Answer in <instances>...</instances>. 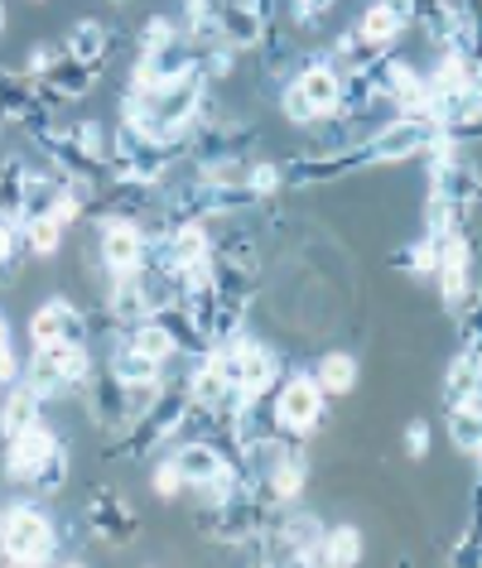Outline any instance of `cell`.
I'll list each match as a JSON object with an SVG mask.
<instances>
[{
	"instance_id": "1",
	"label": "cell",
	"mask_w": 482,
	"mask_h": 568,
	"mask_svg": "<svg viewBox=\"0 0 482 568\" xmlns=\"http://www.w3.org/2000/svg\"><path fill=\"white\" fill-rule=\"evenodd\" d=\"M0 559L10 564H53L59 559V520L34 501L6 506V525H0Z\"/></svg>"
},
{
	"instance_id": "2",
	"label": "cell",
	"mask_w": 482,
	"mask_h": 568,
	"mask_svg": "<svg viewBox=\"0 0 482 568\" xmlns=\"http://www.w3.org/2000/svg\"><path fill=\"white\" fill-rule=\"evenodd\" d=\"M275 429L280 434H290V438H304V434H314L319 424H323V409H329V395H323V386L309 372H294L280 381V390H275Z\"/></svg>"
},
{
	"instance_id": "3",
	"label": "cell",
	"mask_w": 482,
	"mask_h": 568,
	"mask_svg": "<svg viewBox=\"0 0 482 568\" xmlns=\"http://www.w3.org/2000/svg\"><path fill=\"white\" fill-rule=\"evenodd\" d=\"M150 261V232L145 222L135 217H102L97 226V265L111 275H125V270H140Z\"/></svg>"
},
{
	"instance_id": "4",
	"label": "cell",
	"mask_w": 482,
	"mask_h": 568,
	"mask_svg": "<svg viewBox=\"0 0 482 568\" xmlns=\"http://www.w3.org/2000/svg\"><path fill=\"white\" fill-rule=\"evenodd\" d=\"M53 448H59V434L44 419L20 434H6V444H0V473H6V481H16V487H30Z\"/></svg>"
},
{
	"instance_id": "5",
	"label": "cell",
	"mask_w": 482,
	"mask_h": 568,
	"mask_svg": "<svg viewBox=\"0 0 482 568\" xmlns=\"http://www.w3.org/2000/svg\"><path fill=\"white\" fill-rule=\"evenodd\" d=\"M434 280H439V294H444L449 314H459L468 304V294H473V236H468V226H459V232H449L439 241Z\"/></svg>"
},
{
	"instance_id": "6",
	"label": "cell",
	"mask_w": 482,
	"mask_h": 568,
	"mask_svg": "<svg viewBox=\"0 0 482 568\" xmlns=\"http://www.w3.org/2000/svg\"><path fill=\"white\" fill-rule=\"evenodd\" d=\"M92 337V318L82 314L73 300H49L44 308H34L30 318V343L44 347V343H88Z\"/></svg>"
},
{
	"instance_id": "7",
	"label": "cell",
	"mask_w": 482,
	"mask_h": 568,
	"mask_svg": "<svg viewBox=\"0 0 482 568\" xmlns=\"http://www.w3.org/2000/svg\"><path fill=\"white\" fill-rule=\"evenodd\" d=\"M88 530L102 539V545L121 549V545H135L140 516H135V506H131V501H121L117 491H97L92 501H88Z\"/></svg>"
},
{
	"instance_id": "8",
	"label": "cell",
	"mask_w": 482,
	"mask_h": 568,
	"mask_svg": "<svg viewBox=\"0 0 482 568\" xmlns=\"http://www.w3.org/2000/svg\"><path fill=\"white\" fill-rule=\"evenodd\" d=\"M169 458L179 463V473H183V481L198 491V487H208V481H218L222 473H232V458L218 448V438H183V444L169 453Z\"/></svg>"
},
{
	"instance_id": "9",
	"label": "cell",
	"mask_w": 482,
	"mask_h": 568,
	"mask_svg": "<svg viewBox=\"0 0 482 568\" xmlns=\"http://www.w3.org/2000/svg\"><path fill=\"white\" fill-rule=\"evenodd\" d=\"M97 73H102L97 63H78V59H68L63 53V59L34 82H39V92H44L49 106H68V102H82V97L97 88Z\"/></svg>"
},
{
	"instance_id": "10",
	"label": "cell",
	"mask_w": 482,
	"mask_h": 568,
	"mask_svg": "<svg viewBox=\"0 0 482 568\" xmlns=\"http://www.w3.org/2000/svg\"><path fill=\"white\" fill-rule=\"evenodd\" d=\"M275 381H280V357H275L271 347H261V343H251V337H241V376H237L241 405L265 400V395L275 390Z\"/></svg>"
},
{
	"instance_id": "11",
	"label": "cell",
	"mask_w": 482,
	"mask_h": 568,
	"mask_svg": "<svg viewBox=\"0 0 482 568\" xmlns=\"http://www.w3.org/2000/svg\"><path fill=\"white\" fill-rule=\"evenodd\" d=\"M218 34H222V44H232V49H261V39L271 34V20L261 16L257 0H222Z\"/></svg>"
},
{
	"instance_id": "12",
	"label": "cell",
	"mask_w": 482,
	"mask_h": 568,
	"mask_svg": "<svg viewBox=\"0 0 482 568\" xmlns=\"http://www.w3.org/2000/svg\"><path fill=\"white\" fill-rule=\"evenodd\" d=\"M82 395H88V409H92V424L97 429H125L131 424V409H125V386L117 376H111V366L107 372H92V381L82 386Z\"/></svg>"
},
{
	"instance_id": "13",
	"label": "cell",
	"mask_w": 482,
	"mask_h": 568,
	"mask_svg": "<svg viewBox=\"0 0 482 568\" xmlns=\"http://www.w3.org/2000/svg\"><path fill=\"white\" fill-rule=\"evenodd\" d=\"M294 82L304 88V97H309V106H314L319 121L333 116L338 102H343V73H338L333 63H323V59H304V68H300V78Z\"/></svg>"
},
{
	"instance_id": "14",
	"label": "cell",
	"mask_w": 482,
	"mask_h": 568,
	"mask_svg": "<svg viewBox=\"0 0 482 568\" xmlns=\"http://www.w3.org/2000/svg\"><path fill=\"white\" fill-rule=\"evenodd\" d=\"M39 419H44V395H39L24 376H16L6 390H0V429L20 434V429H30V424H39Z\"/></svg>"
},
{
	"instance_id": "15",
	"label": "cell",
	"mask_w": 482,
	"mask_h": 568,
	"mask_svg": "<svg viewBox=\"0 0 482 568\" xmlns=\"http://www.w3.org/2000/svg\"><path fill=\"white\" fill-rule=\"evenodd\" d=\"M154 318H160V328L174 337V347L183 352V357H203V352H212V343H208V333L193 323V314L183 308L179 300H169V304H160L154 308Z\"/></svg>"
},
{
	"instance_id": "16",
	"label": "cell",
	"mask_w": 482,
	"mask_h": 568,
	"mask_svg": "<svg viewBox=\"0 0 482 568\" xmlns=\"http://www.w3.org/2000/svg\"><path fill=\"white\" fill-rule=\"evenodd\" d=\"M63 53H68V59H78V63H97V68H102V59L111 53V30H107L102 20L82 16V20H73V24H68Z\"/></svg>"
},
{
	"instance_id": "17",
	"label": "cell",
	"mask_w": 482,
	"mask_h": 568,
	"mask_svg": "<svg viewBox=\"0 0 482 568\" xmlns=\"http://www.w3.org/2000/svg\"><path fill=\"white\" fill-rule=\"evenodd\" d=\"M314 381L323 386L329 400H338V395H352V390H358V357H352V352H323L319 366H314Z\"/></svg>"
},
{
	"instance_id": "18",
	"label": "cell",
	"mask_w": 482,
	"mask_h": 568,
	"mask_svg": "<svg viewBox=\"0 0 482 568\" xmlns=\"http://www.w3.org/2000/svg\"><path fill=\"white\" fill-rule=\"evenodd\" d=\"M473 395H482V357L459 352L444 372V405H463V400H473Z\"/></svg>"
},
{
	"instance_id": "19",
	"label": "cell",
	"mask_w": 482,
	"mask_h": 568,
	"mask_svg": "<svg viewBox=\"0 0 482 568\" xmlns=\"http://www.w3.org/2000/svg\"><path fill=\"white\" fill-rule=\"evenodd\" d=\"M107 366H111V376H117L121 386H150V381H160V376H164V366H160V362H150L145 352H135L131 343L111 347Z\"/></svg>"
},
{
	"instance_id": "20",
	"label": "cell",
	"mask_w": 482,
	"mask_h": 568,
	"mask_svg": "<svg viewBox=\"0 0 482 568\" xmlns=\"http://www.w3.org/2000/svg\"><path fill=\"white\" fill-rule=\"evenodd\" d=\"M319 564H329V568L362 564V530L358 525H329V530H323V545H319Z\"/></svg>"
},
{
	"instance_id": "21",
	"label": "cell",
	"mask_w": 482,
	"mask_h": 568,
	"mask_svg": "<svg viewBox=\"0 0 482 568\" xmlns=\"http://www.w3.org/2000/svg\"><path fill=\"white\" fill-rule=\"evenodd\" d=\"M391 270L401 275H415V280H430L439 270V241L434 236H420V241H405V246L391 251Z\"/></svg>"
},
{
	"instance_id": "22",
	"label": "cell",
	"mask_w": 482,
	"mask_h": 568,
	"mask_svg": "<svg viewBox=\"0 0 482 568\" xmlns=\"http://www.w3.org/2000/svg\"><path fill=\"white\" fill-rule=\"evenodd\" d=\"M125 343H131L135 352H145L150 362H169V357H179V347H174V337H169L164 328H160V318H140V323H131V328H125Z\"/></svg>"
},
{
	"instance_id": "23",
	"label": "cell",
	"mask_w": 482,
	"mask_h": 568,
	"mask_svg": "<svg viewBox=\"0 0 482 568\" xmlns=\"http://www.w3.org/2000/svg\"><path fill=\"white\" fill-rule=\"evenodd\" d=\"M401 30H405V24L395 20L381 0H376V6H366L362 20H358V39H362V44H372V49H391L395 39H401Z\"/></svg>"
},
{
	"instance_id": "24",
	"label": "cell",
	"mask_w": 482,
	"mask_h": 568,
	"mask_svg": "<svg viewBox=\"0 0 482 568\" xmlns=\"http://www.w3.org/2000/svg\"><path fill=\"white\" fill-rule=\"evenodd\" d=\"M24 174L30 164L20 160L0 164V222H24Z\"/></svg>"
},
{
	"instance_id": "25",
	"label": "cell",
	"mask_w": 482,
	"mask_h": 568,
	"mask_svg": "<svg viewBox=\"0 0 482 568\" xmlns=\"http://www.w3.org/2000/svg\"><path fill=\"white\" fill-rule=\"evenodd\" d=\"M63 232H68V226L44 212V217L24 222V246H30V255H39V261H53V255L63 251Z\"/></svg>"
},
{
	"instance_id": "26",
	"label": "cell",
	"mask_w": 482,
	"mask_h": 568,
	"mask_svg": "<svg viewBox=\"0 0 482 568\" xmlns=\"http://www.w3.org/2000/svg\"><path fill=\"white\" fill-rule=\"evenodd\" d=\"M68 477H73V458H68V448L59 444V448H53L49 458H44V467H39L34 481H30L24 491H34V496H59V491L68 487Z\"/></svg>"
},
{
	"instance_id": "27",
	"label": "cell",
	"mask_w": 482,
	"mask_h": 568,
	"mask_svg": "<svg viewBox=\"0 0 482 568\" xmlns=\"http://www.w3.org/2000/svg\"><path fill=\"white\" fill-rule=\"evenodd\" d=\"M24 222H0V280L16 275V265L24 261Z\"/></svg>"
},
{
	"instance_id": "28",
	"label": "cell",
	"mask_w": 482,
	"mask_h": 568,
	"mask_svg": "<svg viewBox=\"0 0 482 568\" xmlns=\"http://www.w3.org/2000/svg\"><path fill=\"white\" fill-rule=\"evenodd\" d=\"M150 491L160 496V501H174L179 491H189V481H183V473H179V463H174V458H160V463H154Z\"/></svg>"
},
{
	"instance_id": "29",
	"label": "cell",
	"mask_w": 482,
	"mask_h": 568,
	"mask_svg": "<svg viewBox=\"0 0 482 568\" xmlns=\"http://www.w3.org/2000/svg\"><path fill=\"white\" fill-rule=\"evenodd\" d=\"M179 34H183V30H179V24L169 20V16H150L145 30H140V53H160L164 44H174Z\"/></svg>"
},
{
	"instance_id": "30",
	"label": "cell",
	"mask_w": 482,
	"mask_h": 568,
	"mask_svg": "<svg viewBox=\"0 0 482 568\" xmlns=\"http://www.w3.org/2000/svg\"><path fill=\"white\" fill-rule=\"evenodd\" d=\"M247 183H251V193L257 197H271V193H280L285 189V164H247Z\"/></svg>"
},
{
	"instance_id": "31",
	"label": "cell",
	"mask_w": 482,
	"mask_h": 568,
	"mask_svg": "<svg viewBox=\"0 0 482 568\" xmlns=\"http://www.w3.org/2000/svg\"><path fill=\"white\" fill-rule=\"evenodd\" d=\"M280 116H285L290 125H314V121H319V116H314V106H309V97H304L300 82H290V88L280 92Z\"/></svg>"
},
{
	"instance_id": "32",
	"label": "cell",
	"mask_w": 482,
	"mask_h": 568,
	"mask_svg": "<svg viewBox=\"0 0 482 568\" xmlns=\"http://www.w3.org/2000/svg\"><path fill=\"white\" fill-rule=\"evenodd\" d=\"M430 444H434V429H430V419H410L405 424V453L415 463L430 458Z\"/></svg>"
},
{
	"instance_id": "33",
	"label": "cell",
	"mask_w": 482,
	"mask_h": 568,
	"mask_svg": "<svg viewBox=\"0 0 482 568\" xmlns=\"http://www.w3.org/2000/svg\"><path fill=\"white\" fill-rule=\"evenodd\" d=\"M20 376V357H16V343H10V323L0 314V390Z\"/></svg>"
},
{
	"instance_id": "34",
	"label": "cell",
	"mask_w": 482,
	"mask_h": 568,
	"mask_svg": "<svg viewBox=\"0 0 482 568\" xmlns=\"http://www.w3.org/2000/svg\"><path fill=\"white\" fill-rule=\"evenodd\" d=\"M59 59H63V44H34L30 59H24V78H44Z\"/></svg>"
},
{
	"instance_id": "35",
	"label": "cell",
	"mask_w": 482,
	"mask_h": 568,
	"mask_svg": "<svg viewBox=\"0 0 482 568\" xmlns=\"http://www.w3.org/2000/svg\"><path fill=\"white\" fill-rule=\"evenodd\" d=\"M63 131L73 135L82 150H92V154H107V135H102V125H97V121H73V125H63Z\"/></svg>"
},
{
	"instance_id": "36",
	"label": "cell",
	"mask_w": 482,
	"mask_h": 568,
	"mask_svg": "<svg viewBox=\"0 0 482 568\" xmlns=\"http://www.w3.org/2000/svg\"><path fill=\"white\" fill-rule=\"evenodd\" d=\"M381 6H386L401 24H415V16H420V0H381Z\"/></svg>"
},
{
	"instance_id": "37",
	"label": "cell",
	"mask_w": 482,
	"mask_h": 568,
	"mask_svg": "<svg viewBox=\"0 0 482 568\" xmlns=\"http://www.w3.org/2000/svg\"><path fill=\"white\" fill-rule=\"evenodd\" d=\"M10 30V10H6V0H0V34Z\"/></svg>"
},
{
	"instance_id": "38",
	"label": "cell",
	"mask_w": 482,
	"mask_h": 568,
	"mask_svg": "<svg viewBox=\"0 0 482 568\" xmlns=\"http://www.w3.org/2000/svg\"><path fill=\"white\" fill-rule=\"evenodd\" d=\"M473 458H478V463H482V438H478V448H473Z\"/></svg>"
},
{
	"instance_id": "39",
	"label": "cell",
	"mask_w": 482,
	"mask_h": 568,
	"mask_svg": "<svg viewBox=\"0 0 482 568\" xmlns=\"http://www.w3.org/2000/svg\"><path fill=\"white\" fill-rule=\"evenodd\" d=\"M111 6H125V0H111Z\"/></svg>"
},
{
	"instance_id": "40",
	"label": "cell",
	"mask_w": 482,
	"mask_h": 568,
	"mask_svg": "<svg viewBox=\"0 0 482 568\" xmlns=\"http://www.w3.org/2000/svg\"><path fill=\"white\" fill-rule=\"evenodd\" d=\"M0 525H6V510H0Z\"/></svg>"
}]
</instances>
